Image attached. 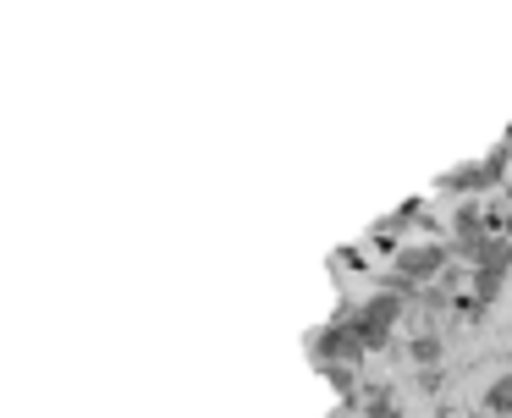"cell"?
Instances as JSON below:
<instances>
[{
	"instance_id": "6da1fadb",
	"label": "cell",
	"mask_w": 512,
	"mask_h": 418,
	"mask_svg": "<svg viewBox=\"0 0 512 418\" xmlns=\"http://www.w3.org/2000/svg\"><path fill=\"white\" fill-rule=\"evenodd\" d=\"M397 264H402L408 275H424V270H435V264H441V248H408Z\"/></svg>"
},
{
	"instance_id": "7a4b0ae2",
	"label": "cell",
	"mask_w": 512,
	"mask_h": 418,
	"mask_svg": "<svg viewBox=\"0 0 512 418\" xmlns=\"http://www.w3.org/2000/svg\"><path fill=\"white\" fill-rule=\"evenodd\" d=\"M490 407H496V413H512V374L490 385Z\"/></svg>"
}]
</instances>
